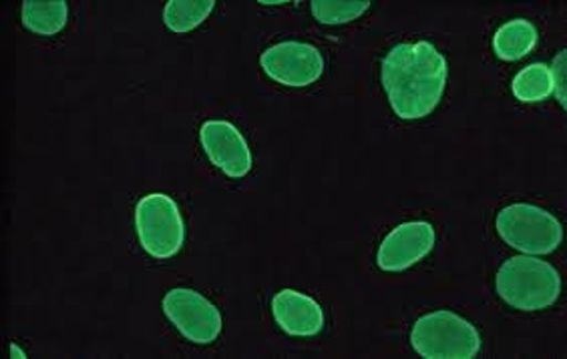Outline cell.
I'll return each mask as SVG.
<instances>
[{
  "label": "cell",
  "mask_w": 567,
  "mask_h": 359,
  "mask_svg": "<svg viewBox=\"0 0 567 359\" xmlns=\"http://www.w3.org/2000/svg\"><path fill=\"white\" fill-rule=\"evenodd\" d=\"M449 65L429 41L399 43L381 63V83L399 119L429 117L445 93Z\"/></svg>",
  "instance_id": "1"
},
{
  "label": "cell",
  "mask_w": 567,
  "mask_h": 359,
  "mask_svg": "<svg viewBox=\"0 0 567 359\" xmlns=\"http://www.w3.org/2000/svg\"><path fill=\"white\" fill-rule=\"evenodd\" d=\"M495 287L503 302L519 312H542L556 304L561 294V275L551 263L532 255L503 262Z\"/></svg>",
  "instance_id": "2"
},
{
  "label": "cell",
  "mask_w": 567,
  "mask_h": 359,
  "mask_svg": "<svg viewBox=\"0 0 567 359\" xmlns=\"http://www.w3.org/2000/svg\"><path fill=\"white\" fill-rule=\"evenodd\" d=\"M411 346L421 358L471 359L480 353L481 336L470 319L439 309L416 319Z\"/></svg>",
  "instance_id": "3"
},
{
  "label": "cell",
  "mask_w": 567,
  "mask_h": 359,
  "mask_svg": "<svg viewBox=\"0 0 567 359\" xmlns=\"http://www.w3.org/2000/svg\"><path fill=\"white\" fill-rule=\"evenodd\" d=\"M135 231L155 260H172L186 243V223L179 205L165 193L142 197L135 208Z\"/></svg>",
  "instance_id": "4"
},
{
  "label": "cell",
  "mask_w": 567,
  "mask_h": 359,
  "mask_svg": "<svg viewBox=\"0 0 567 359\" xmlns=\"http://www.w3.org/2000/svg\"><path fill=\"white\" fill-rule=\"evenodd\" d=\"M497 233L524 255H547L561 245L564 228L546 209L534 203H513L497 215Z\"/></svg>",
  "instance_id": "5"
},
{
  "label": "cell",
  "mask_w": 567,
  "mask_h": 359,
  "mask_svg": "<svg viewBox=\"0 0 567 359\" xmlns=\"http://www.w3.org/2000/svg\"><path fill=\"white\" fill-rule=\"evenodd\" d=\"M164 314L177 327V331L196 346L214 344L224 327L218 305L187 287H175L165 294Z\"/></svg>",
  "instance_id": "6"
},
{
  "label": "cell",
  "mask_w": 567,
  "mask_h": 359,
  "mask_svg": "<svg viewBox=\"0 0 567 359\" xmlns=\"http://www.w3.org/2000/svg\"><path fill=\"white\" fill-rule=\"evenodd\" d=\"M260 65L278 85L305 88L317 83L324 73V56L315 44L284 41L264 51Z\"/></svg>",
  "instance_id": "7"
},
{
  "label": "cell",
  "mask_w": 567,
  "mask_h": 359,
  "mask_svg": "<svg viewBox=\"0 0 567 359\" xmlns=\"http://www.w3.org/2000/svg\"><path fill=\"white\" fill-rule=\"evenodd\" d=\"M436 243L435 228L426 221L401 223L382 240L377 251V265L382 272H404L433 251Z\"/></svg>",
  "instance_id": "8"
},
{
  "label": "cell",
  "mask_w": 567,
  "mask_h": 359,
  "mask_svg": "<svg viewBox=\"0 0 567 359\" xmlns=\"http://www.w3.org/2000/svg\"><path fill=\"white\" fill-rule=\"evenodd\" d=\"M199 141L209 161L231 179L250 173L254 165L250 145L229 120H206L199 129Z\"/></svg>",
  "instance_id": "9"
},
{
  "label": "cell",
  "mask_w": 567,
  "mask_h": 359,
  "mask_svg": "<svg viewBox=\"0 0 567 359\" xmlns=\"http://www.w3.org/2000/svg\"><path fill=\"white\" fill-rule=\"evenodd\" d=\"M272 314L276 324L295 338L317 336L324 327L322 307L296 289H282L274 295Z\"/></svg>",
  "instance_id": "10"
},
{
  "label": "cell",
  "mask_w": 567,
  "mask_h": 359,
  "mask_svg": "<svg viewBox=\"0 0 567 359\" xmlns=\"http://www.w3.org/2000/svg\"><path fill=\"white\" fill-rule=\"evenodd\" d=\"M537 44V29L534 22L513 19L505 22L493 34V53L502 61H519L529 55Z\"/></svg>",
  "instance_id": "11"
},
{
  "label": "cell",
  "mask_w": 567,
  "mask_h": 359,
  "mask_svg": "<svg viewBox=\"0 0 567 359\" xmlns=\"http://www.w3.org/2000/svg\"><path fill=\"white\" fill-rule=\"evenodd\" d=\"M69 21L65 0H27L22 4V24L39 36H55Z\"/></svg>",
  "instance_id": "12"
},
{
  "label": "cell",
  "mask_w": 567,
  "mask_h": 359,
  "mask_svg": "<svg viewBox=\"0 0 567 359\" xmlns=\"http://www.w3.org/2000/svg\"><path fill=\"white\" fill-rule=\"evenodd\" d=\"M214 7V0H172L165 4V27L174 33H189L208 19Z\"/></svg>",
  "instance_id": "13"
},
{
  "label": "cell",
  "mask_w": 567,
  "mask_h": 359,
  "mask_svg": "<svg viewBox=\"0 0 567 359\" xmlns=\"http://www.w3.org/2000/svg\"><path fill=\"white\" fill-rule=\"evenodd\" d=\"M513 95L522 103H542L554 93L551 71L544 63L522 68L512 83Z\"/></svg>",
  "instance_id": "14"
},
{
  "label": "cell",
  "mask_w": 567,
  "mask_h": 359,
  "mask_svg": "<svg viewBox=\"0 0 567 359\" xmlns=\"http://www.w3.org/2000/svg\"><path fill=\"white\" fill-rule=\"evenodd\" d=\"M369 7H371L369 0H315L310 4V11L320 24L337 27V24L357 21L369 11Z\"/></svg>",
  "instance_id": "15"
},
{
  "label": "cell",
  "mask_w": 567,
  "mask_h": 359,
  "mask_svg": "<svg viewBox=\"0 0 567 359\" xmlns=\"http://www.w3.org/2000/svg\"><path fill=\"white\" fill-rule=\"evenodd\" d=\"M566 61L567 51H561V53H559V55H557L556 59H554V66L549 68V71H551V81H554V91H556V98L557 101H559V105H561L564 109H566L567 105Z\"/></svg>",
  "instance_id": "16"
},
{
  "label": "cell",
  "mask_w": 567,
  "mask_h": 359,
  "mask_svg": "<svg viewBox=\"0 0 567 359\" xmlns=\"http://www.w3.org/2000/svg\"><path fill=\"white\" fill-rule=\"evenodd\" d=\"M12 353H17L19 358H27V353H22L21 349L17 348V346H11Z\"/></svg>",
  "instance_id": "17"
}]
</instances>
